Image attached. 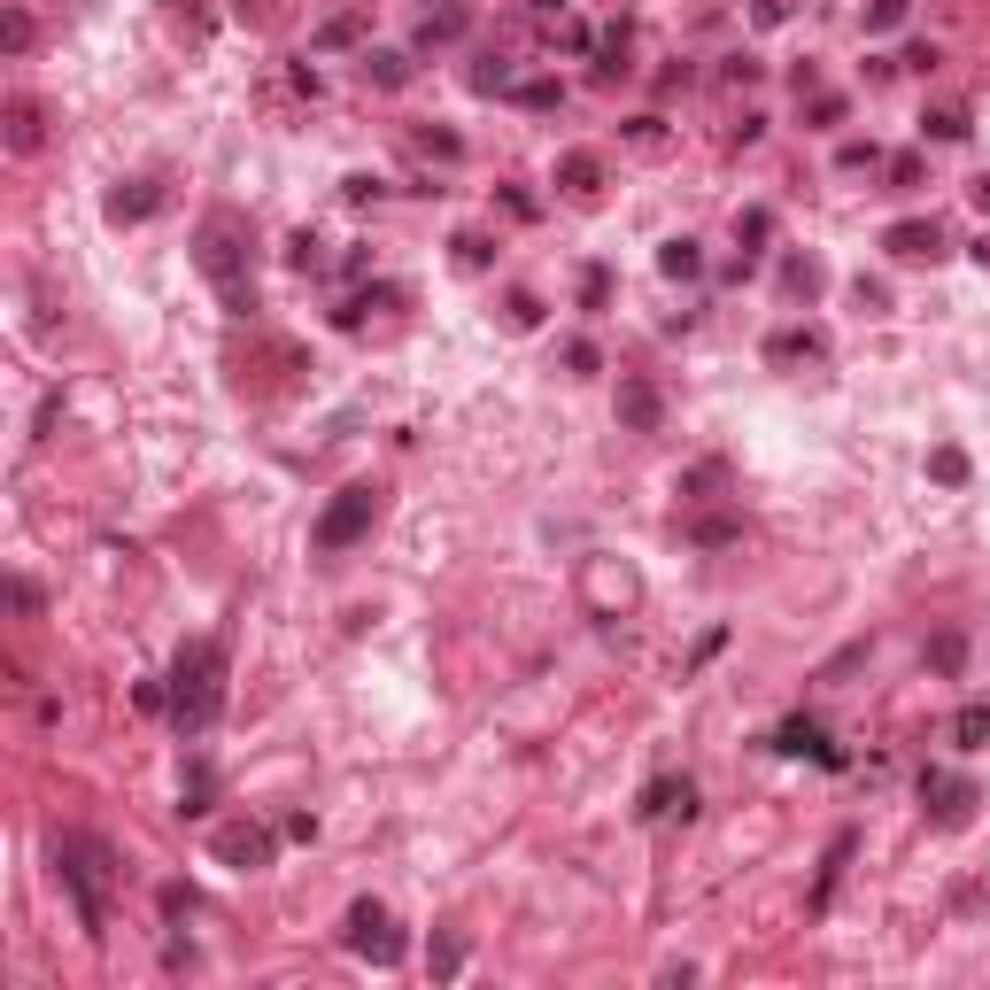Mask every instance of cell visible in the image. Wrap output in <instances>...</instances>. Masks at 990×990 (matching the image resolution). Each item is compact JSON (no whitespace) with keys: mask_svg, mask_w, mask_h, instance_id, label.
<instances>
[{"mask_svg":"<svg viewBox=\"0 0 990 990\" xmlns=\"http://www.w3.org/2000/svg\"><path fill=\"white\" fill-rule=\"evenodd\" d=\"M47 851H55V882L70 890L86 936H101L109 929V890H117V851L101 844V836H86V828H55Z\"/></svg>","mask_w":990,"mask_h":990,"instance_id":"cell-1","label":"cell"},{"mask_svg":"<svg viewBox=\"0 0 990 990\" xmlns=\"http://www.w3.org/2000/svg\"><path fill=\"white\" fill-rule=\"evenodd\" d=\"M217 712H225V642L194 635L171 658V720H178V735H209Z\"/></svg>","mask_w":990,"mask_h":990,"instance_id":"cell-2","label":"cell"},{"mask_svg":"<svg viewBox=\"0 0 990 990\" xmlns=\"http://www.w3.org/2000/svg\"><path fill=\"white\" fill-rule=\"evenodd\" d=\"M248 225H240L233 209H217V217H202V240H194V263H202V279L217 294H225V310L233 318H256V271H248Z\"/></svg>","mask_w":990,"mask_h":990,"instance_id":"cell-3","label":"cell"},{"mask_svg":"<svg viewBox=\"0 0 990 990\" xmlns=\"http://www.w3.org/2000/svg\"><path fill=\"white\" fill-rule=\"evenodd\" d=\"M379 511H387V488L379 480H349V488L333 495L318 511V526H310V542H318V557H341V550H356L364 534L379 526Z\"/></svg>","mask_w":990,"mask_h":990,"instance_id":"cell-4","label":"cell"},{"mask_svg":"<svg viewBox=\"0 0 990 990\" xmlns=\"http://www.w3.org/2000/svg\"><path fill=\"white\" fill-rule=\"evenodd\" d=\"M349 944H356V952H372L379 967L403 960V936L387 929V905H379V898H356L349 905Z\"/></svg>","mask_w":990,"mask_h":990,"instance_id":"cell-5","label":"cell"},{"mask_svg":"<svg viewBox=\"0 0 990 990\" xmlns=\"http://www.w3.org/2000/svg\"><path fill=\"white\" fill-rule=\"evenodd\" d=\"M209 851H217L225 867L248 874V867H271V851H279V844H271V828H256V820H233V828H217V844H209Z\"/></svg>","mask_w":990,"mask_h":990,"instance_id":"cell-6","label":"cell"},{"mask_svg":"<svg viewBox=\"0 0 990 990\" xmlns=\"http://www.w3.org/2000/svg\"><path fill=\"white\" fill-rule=\"evenodd\" d=\"M921 797H929V813L944 820V828H960V820L975 813V782L944 774V766H929V774H921Z\"/></svg>","mask_w":990,"mask_h":990,"instance_id":"cell-7","label":"cell"},{"mask_svg":"<svg viewBox=\"0 0 990 990\" xmlns=\"http://www.w3.org/2000/svg\"><path fill=\"white\" fill-rule=\"evenodd\" d=\"M635 813H642V820H673V813L689 820V813H697V782H689V774L673 782V774H666V782H650V789H642V805H635Z\"/></svg>","mask_w":990,"mask_h":990,"instance_id":"cell-8","label":"cell"},{"mask_svg":"<svg viewBox=\"0 0 990 990\" xmlns=\"http://www.w3.org/2000/svg\"><path fill=\"white\" fill-rule=\"evenodd\" d=\"M619 418H627V434H658V418H666L658 387H650V379H627V387H619Z\"/></svg>","mask_w":990,"mask_h":990,"instance_id":"cell-9","label":"cell"},{"mask_svg":"<svg viewBox=\"0 0 990 990\" xmlns=\"http://www.w3.org/2000/svg\"><path fill=\"white\" fill-rule=\"evenodd\" d=\"M774 751H789V758H828V766L844 758L828 735H820V720H782V728H774Z\"/></svg>","mask_w":990,"mask_h":990,"instance_id":"cell-10","label":"cell"},{"mask_svg":"<svg viewBox=\"0 0 990 990\" xmlns=\"http://www.w3.org/2000/svg\"><path fill=\"white\" fill-rule=\"evenodd\" d=\"M882 248H890V256H905V263H921V256H936V248H944V233H936V225H921V217H905V225H890V233H882Z\"/></svg>","mask_w":990,"mask_h":990,"instance_id":"cell-11","label":"cell"},{"mask_svg":"<svg viewBox=\"0 0 990 990\" xmlns=\"http://www.w3.org/2000/svg\"><path fill=\"white\" fill-rule=\"evenodd\" d=\"M465 24H472V8H465V0H441V8H426V16H418V47H449V39H457Z\"/></svg>","mask_w":990,"mask_h":990,"instance_id":"cell-12","label":"cell"},{"mask_svg":"<svg viewBox=\"0 0 990 990\" xmlns=\"http://www.w3.org/2000/svg\"><path fill=\"white\" fill-rule=\"evenodd\" d=\"M209 805H217V766H209V758H194V766H186V789H178V813L202 820Z\"/></svg>","mask_w":990,"mask_h":990,"instance_id":"cell-13","label":"cell"},{"mask_svg":"<svg viewBox=\"0 0 990 990\" xmlns=\"http://www.w3.org/2000/svg\"><path fill=\"white\" fill-rule=\"evenodd\" d=\"M596 178H604L596 155H557V186H565V194H596Z\"/></svg>","mask_w":990,"mask_h":990,"instance_id":"cell-14","label":"cell"},{"mask_svg":"<svg viewBox=\"0 0 990 990\" xmlns=\"http://www.w3.org/2000/svg\"><path fill=\"white\" fill-rule=\"evenodd\" d=\"M8 147H16V155L39 147V101H8Z\"/></svg>","mask_w":990,"mask_h":990,"instance_id":"cell-15","label":"cell"},{"mask_svg":"<svg viewBox=\"0 0 990 990\" xmlns=\"http://www.w3.org/2000/svg\"><path fill=\"white\" fill-rule=\"evenodd\" d=\"M147 209H155V186H147V178H132V194H124V186L109 194V217H117V225H140Z\"/></svg>","mask_w":990,"mask_h":990,"instance_id":"cell-16","label":"cell"},{"mask_svg":"<svg viewBox=\"0 0 990 990\" xmlns=\"http://www.w3.org/2000/svg\"><path fill=\"white\" fill-rule=\"evenodd\" d=\"M658 271H666V279H697V271H704L697 240H666V248H658Z\"/></svg>","mask_w":990,"mask_h":990,"instance_id":"cell-17","label":"cell"},{"mask_svg":"<svg viewBox=\"0 0 990 990\" xmlns=\"http://www.w3.org/2000/svg\"><path fill=\"white\" fill-rule=\"evenodd\" d=\"M844 859H851V836H836V844H828V867H820V882H813V905L836 898V874H844Z\"/></svg>","mask_w":990,"mask_h":990,"instance_id":"cell-18","label":"cell"},{"mask_svg":"<svg viewBox=\"0 0 990 990\" xmlns=\"http://www.w3.org/2000/svg\"><path fill=\"white\" fill-rule=\"evenodd\" d=\"M952 735H960L967 751H975V743H990V704H967L960 720H952Z\"/></svg>","mask_w":990,"mask_h":990,"instance_id":"cell-19","label":"cell"},{"mask_svg":"<svg viewBox=\"0 0 990 990\" xmlns=\"http://www.w3.org/2000/svg\"><path fill=\"white\" fill-rule=\"evenodd\" d=\"M364 78H372V86H403L410 62H403V55H364Z\"/></svg>","mask_w":990,"mask_h":990,"instance_id":"cell-20","label":"cell"},{"mask_svg":"<svg viewBox=\"0 0 990 990\" xmlns=\"http://www.w3.org/2000/svg\"><path fill=\"white\" fill-rule=\"evenodd\" d=\"M766 356H774V364H782V356H820V333H774Z\"/></svg>","mask_w":990,"mask_h":990,"instance_id":"cell-21","label":"cell"},{"mask_svg":"<svg viewBox=\"0 0 990 990\" xmlns=\"http://www.w3.org/2000/svg\"><path fill=\"white\" fill-rule=\"evenodd\" d=\"M0 39H8V55H24V47H31V16H24V8H8V24H0Z\"/></svg>","mask_w":990,"mask_h":990,"instance_id":"cell-22","label":"cell"},{"mask_svg":"<svg viewBox=\"0 0 990 990\" xmlns=\"http://www.w3.org/2000/svg\"><path fill=\"white\" fill-rule=\"evenodd\" d=\"M905 24V0H874L867 8V31H898Z\"/></svg>","mask_w":990,"mask_h":990,"instance_id":"cell-23","label":"cell"},{"mask_svg":"<svg viewBox=\"0 0 990 990\" xmlns=\"http://www.w3.org/2000/svg\"><path fill=\"white\" fill-rule=\"evenodd\" d=\"M929 658H936V666H944V673H960V658H967V642H960V635H936V650H929Z\"/></svg>","mask_w":990,"mask_h":990,"instance_id":"cell-24","label":"cell"},{"mask_svg":"<svg viewBox=\"0 0 990 990\" xmlns=\"http://www.w3.org/2000/svg\"><path fill=\"white\" fill-rule=\"evenodd\" d=\"M519 101H526V109H557V101H565V86H550V78H534V86H526Z\"/></svg>","mask_w":990,"mask_h":990,"instance_id":"cell-25","label":"cell"},{"mask_svg":"<svg viewBox=\"0 0 990 990\" xmlns=\"http://www.w3.org/2000/svg\"><path fill=\"white\" fill-rule=\"evenodd\" d=\"M929 132H936V140H967V117H960V109H936Z\"/></svg>","mask_w":990,"mask_h":990,"instance_id":"cell-26","label":"cell"},{"mask_svg":"<svg viewBox=\"0 0 990 990\" xmlns=\"http://www.w3.org/2000/svg\"><path fill=\"white\" fill-rule=\"evenodd\" d=\"M604 294H612V271H588V279H581V302H588V310H604Z\"/></svg>","mask_w":990,"mask_h":990,"instance_id":"cell-27","label":"cell"},{"mask_svg":"<svg viewBox=\"0 0 990 990\" xmlns=\"http://www.w3.org/2000/svg\"><path fill=\"white\" fill-rule=\"evenodd\" d=\"M774 233V217H766V209H751V217H735V240H766Z\"/></svg>","mask_w":990,"mask_h":990,"instance_id":"cell-28","label":"cell"},{"mask_svg":"<svg viewBox=\"0 0 990 990\" xmlns=\"http://www.w3.org/2000/svg\"><path fill=\"white\" fill-rule=\"evenodd\" d=\"M457 263H465V271H480V263H488V240L465 233V240H457Z\"/></svg>","mask_w":990,"mask_h":990,"instance_id":"cell-29","label":"cell"},{"mask_svg":"<svg viewBox=\"0 0 990 990\" xmlns=\"http://www.w3.org/2000/svg\"><path fill=\"white\" fill-rule=\"evenodd\" d=\"M936 480H967V457H960V449H936Z\"/></svg>","mask_w":990,"mask_h":990,"instance_id":"cell-30","label":"cell"},{"mask_svg":"<svg viewBox=\"0 0 990 990\" xmlns=\"http://www.w3.org/2000/svg\"><path fill=\"white\" fill-rule=\"evenodd\" d=\"M465 967V944H434V975H457Z\"/></svg>","mask_w":990,"mask_h":990,"instance_id":"cell-31","label":"cell"},{"mask_svg":"<svg viewBox=\"0 0 990 990\" xmlns=\"http://www.w3.org/2000/svg\"><path fill=\"white\" fill-rule=\"evenodd\" d=\"M163 913H171V921H178V913H194V890H186V882H171V890H163Z\"/></svg>","mask_w":990,"mask_h":990,"instance_id":"cell-32","label":"cell"},{"mask_svg":"<svg viewBox=\"0 0 990 990\" xmlns=\"http://www.w3.org/2000/svg\"><path fill=\"white\" fill-rule=\"evenodd\" d=\"M975 202H983V209H990V178H975Z\"/></svg>","mask_w":990,"mask_h":990,"instance_id":"cell-33","label":"cell"},{"mask_svg":"<svg viewBox=\"0 0 990 990\" xmlns=\"http://www.w3.org/2000/svg\"><path fill=\"white\" fill-rule=\"evenodd\" d=\"M248 8H271V0H240V16H248Z\"/></svg>","mask_w":990,"mask_h":990,"instance_id":"cell-34","label":"cell"}]
</instances>
